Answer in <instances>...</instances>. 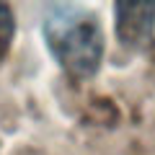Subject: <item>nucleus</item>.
<instances>
[{"label":"nucleus","mask_w":155,"mask_h":155,"mask_svg":"<svg viewBox=\"0 0 155 155\" xmlns=\"http://www.w3.org/2000/svg\"><path fill=\"white\" fill-rule=\"evenodd\" d=\"M44 44L54 62L75 80H91L101 70L106 39L93 11L72 3H54L41 21Z\"/></svg>","instance_id":"f257e3e1"},{"label":"nucleus","mask_w":155,"mask_h":155,"mask_svg":"<svg viewBox=\"0 0 155 155\" xmlns=\"http://www.w3.org/2000/svg\"><path fill=\"white\" fill-rule=\"evenodd\" d=\"M116 36L129 49H142L155 28V3H116Z\"/></svg>","instance_id":"f03ea898"},{"label":"nucleus","mask_w":155,"mask_h":155,"mask_svg":"<svg viewBox=\"0 0 155 155\" xmlns=\"http://www.w3.org/2000/svg\"><path fill=\"white\" fill-rule=\"evenodd\" d=\"M13 36H16V18L8 3H0V62L5 60L8 49L13 44Z\"/></svg>","instance_id":"7ed1b4c3"}]
</instances>
